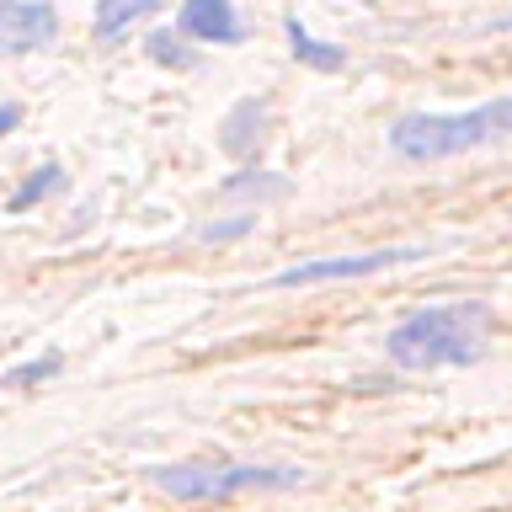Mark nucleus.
<instances>
[{"mask_svg":"<svg viewBox=\"0 0 512 512\" xmlns=\"http://www.w3.org/2000/svg\"><path fill=\"white\" fill-rule=\"evenodd\" d=\"M502 139H512V96L470 112H411L390 128V150L400 160H448Z\"/></svg>","mask_w":512,"mask_h":512,"instance_id":"2","label":"nucleus"},{"mask_svg":"<svg viewBox=\"0 0 512 512\" xmlns=\"http://www.w3.org/2000/svg\"><path fill=\"white\" fill-rule=\"evenodd\" d=\"M267 139V102H256V96H246V102H235L230 107V118H224V134H219V144L230 155H256V144Z\"/></svg>","mask_w":512,"mask_h":512,"instance_id":"7","label":"nucleus"},{"mask_svg":"<svg viewBox=\"0 0 512 512\" xmlns=\"http://www.w3.org/2000/svg\"><path fill=\"white\" fill-rule=\"evenodd\" d=\"M256 230V214H240V219H214V224H203V240L208 246H230V240H240V235H251Z\"/></svg>","mask_w":512,"mask_h":512,"instance_id":"13","label":"nucleus"},{"mask_svg":"<svg viewBox=\"0 0 512 512\" xmlns=\"http://www.w3.org/2000/svg\"><path fill=\"white\" fill-rule=\"evenodd\" d=\"M182 32L203 43H240V16L230 0H187L182 6Z\"/></svg>","mask_w":512,"mask_h":512,"instance_id":"6","label":"nucleus"},{"mask_svg":"<svg viewBox=\"0 0 512 512\" xmlns=\"http://www.w3.org/2000/svg\"><path fill=\"white\" fill-rule=\"evenodd\" d=\"M283 32H288V48H294V59H299V64H310V70H342V64H347L342 43H320L315 32L299 22V16H288Z\"/></svg>","mask_w":512,"mask_h":512,"instance_id":"8","label":"nucleus"},{"mask_svg":"<svg viewBox=\"0 0 512 512\" xmlns=\"http://www.w3.org/2000/svg\"><path fill=\"white\" fill-rule=\"evenodd\" d=\"M150 59L155 64H176V70H187V64H192V54L171 38V32H150Z\"/></svg>","mask_w":512,"mask_h":512,"instance_id":"14","label":"nucleus"},{"mask_svg":"<svg viewBox=\"0 0 512 512\" xmlns=\"http://www.w3.org/2000/svg\"><path fill=\"white\" fill-rule=\"evenodd\" d=\"M160 491H171L176 502H230L240 491H288L299 486L304 470H288V464H160L150 475Z\"/></svg>","mask_w":512,"mask_h":512,"instance_id":"3","label":"nucleus"},{"mask_svg":"<svg viewBox=\"0 0 512 512\" xmlns=\"http://www.w3.org/2000/svg\"><path fill=\"white\" fill-rule=\"evenodd\" d=\"M64 187V171L59 166H43V171H32L22 187L11 192V203H6V214H27V208H38L43 198H54V192Z\"/></svg>","mask_w":512,"mask_h":512,"instance_id":"11","label":"nucleus"},{"mask_svg":"<svg viewBox=\"0 0 512 512\" xmlns=\"http://www.w3.org/2000/svg\"><path fill=\"white\" fill-rule=\"evenodd\" d=\"M486 342H491V310L480 299H459V304H432V310L406 315L390 331L384 352L406 374H432V368L480 363Z\"/></svg>","mask_w":512,"mask_h":512,"instance_id":"1","label":"nucleus"},{"mask_svg":"<svg viewBox=\"0 0 512 512\" xmlns=\"http://www.w3.org/2000/svg\"><path fill=\"white\" fill-rule=\"evenodd\" d=\"M160 6V0H96V38L112 43V38H123L128 27L139 22V16H150Z\"/></svg>","mask_w":512,"mask_h":512,"instance_id":"9","label":"nucleus"},{"mask_svg":"<svg viewBox=\"0 0 512 512\" xmlns=\"http://www.w3.org/2000/svg\"><path fill=\"white\" fill-rule=\"evenodd\" d=\"M59 352H43V358H32V363H22V368H11V374L6 379H0V384H11V390H27V384H38V379H54L59 374Z\"/></svg>","mask_w":512,"mask_h":512,"instance_id":"12","label":"nucleus"},{"mask_svg":"<svg viewBox=\"0 0 512 512\" xmlns=\"http://www.w3.org/2000/svg\"><path fill=\"white\" fill-rule=\"evenodd\" d=\"M59 38V11L48 0H0V54H38Z\"/></svg>","mask_w":512,"mask_h":512,"instance_id":"5","label":"nucleus"},{"mask_svg":"<svg viewBox=\"0 0 512 512\" xmlns=\"http://www.w3.org/2000/svg\"><path fill=\"white\" fill-rule=\"evenodd\" d=\"M16 123H22V107H0V139H6Z\"/></svg>","mask_w":512,"mask_h":512,"instance_id":"15","label":"nucleus"},{"mask_svg":"<svg viewBox=\"0 0 512 512\" xmlns=\"http://www.w3.org/2000/svg\"><path fill=\"white\" fill-rule=\"evenodd\" d=\"M224 198H288V176H267V171H240L219 182Z\"/></svg>","mask_w":512,"mask_h":512,"instance_id":"10","label":"nucleus"},{"mask_svg":"<svg viewBox=\"0 0 512 512\" xmlns=\"http://www.w3.org/2000/svg\"><path fill=\"white\" fill-rule=\"evenodd\" d=\"M422 246H400V251H363V256H320V262H299V267H283L278 288H315V283H347V278H374V272H390V267H406V262H422Z\"/></svg>","mask_w":512,"mask_h":512,"instance_id":"4","label":"nucleus"}]
</instances>
